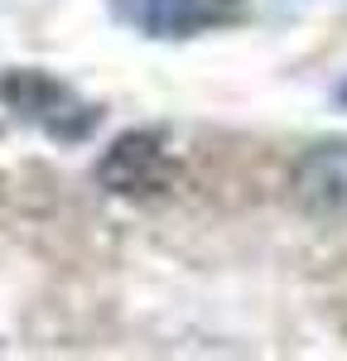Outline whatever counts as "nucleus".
<instances>
[{
	"label": "nucleus",
	"instance_id": "obj_1",
	"mask_svg": "<svg viewBox=\"0 0 347 361\" xmlns=\"http://www.w3.org/2000/svg\"><path fill=\"white\" fill-rule=\"evenodd\" d=\"M0 102L20 121L39 126L44 135H54V140H68V145L87 140L97 130V121H102V111L92 102H83L68 82H58V78L39 73V68H10L0 78Z\"/></svg>",
	"mask_w": 347,
	"mask_h": 361
},
{
	"label": "nucleus",
	"instance_id": "obj_2",
	"mask_svg": "<svg viewBox=\"0 0 347 361\" xmlns=\"http://www.w3.org/2000/svg\"><path fill=\"white\" fill-rule=\"evenodd\" d=\"M178 164L159 130H126L111 149L97 159V183L121 197H159L174 188Z\"/></svg>",
	"mask_w": 347,
	"mask_h": 361
},
{
	"label": "nucleus",
	"instance_id": "obj_3",
	"mask_svg": "<svg viewBox=\"0 0 347 361\" xmlns=\"http://www.w3.org/2000/svg\"><path fill=\"white\" fill-rule=\"evenodd\" d=\"M116 15L150 39H193L246 20V0H116Z\"/></svg>",
	"mask_w": 347,
	"mask_h": 361
},
{
	"label": "nucleus",
	"instance_id": "obj_4",
	"mask_svg": "<svg viewBox=\"0 0 347 361\" xmlns=\"http://www.w3.org/2000/svg\"><path fill=\"white\" fill-rule=\"evenodd\" d=\"M294 202L318 222H347V140H323L294 164Z\"/></svg>",
	"mask_w": 347,
	"mask_h": 361
}]
</instances>
